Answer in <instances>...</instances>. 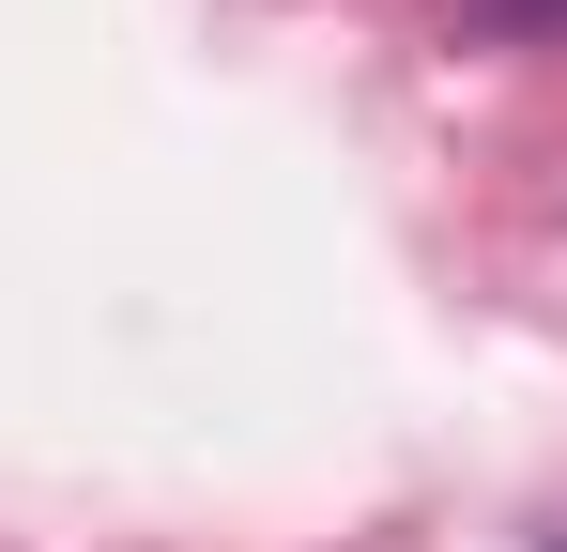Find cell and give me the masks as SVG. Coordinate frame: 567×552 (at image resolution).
<instances>
[{"instance_id": "6da1fadb", "label": "cell", "mask_w": 567, "mask_h": 552, "mask_svg": "<svg viewBox=\"0 0 567 552\" xmlns=\"http://www.w3.org/2000/svg\"><path fill=\"white\" fill-rule=\"evenodd\" d=\"M461 47H567V0H445Z\"/></svg>"}]
</instances>
